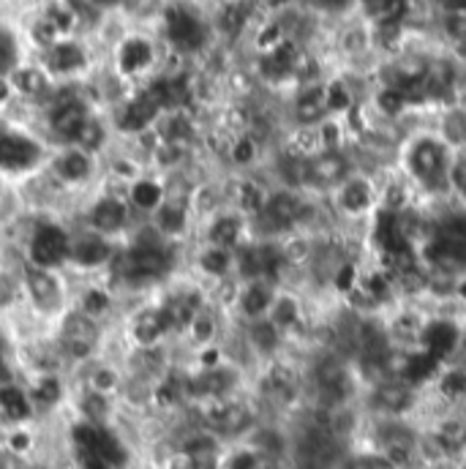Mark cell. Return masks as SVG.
I'll return each mask as SVG.
<instances>
[{"mask_svg": "<svg viewBox=\"0 0 466 469\" xmlns=\"http://www.w3.org/2000/svg\"><path fill=\"white\" fill-rule=\"evenodd\" d=\"M164 330H166V327H164L158 311H145V314H140L137 322H134V338L140 341V344H153V341H156Z\"/></svg>", "mask_w": 466, "mask_h": 469, "instance_id": "obj_19", "label": "cell"}, {"mask_svg": "<svg viewBox=\"0 0 466 469\" xmlns=\"http://www.w3.org/2000/svg\"><path fill=\"white\" fill-rule=\"evenodd\" d=\"M273 301H276V284L273 281H265V279L248 281L243 295H240V311L248 319H262V317H268Z\"/></svg>", "mask_w": 466, "mask_h": 469, "instance_id": "obj_7", "label": "cell"}, {"mask_svg": "<svg viewBox=\"0 0 466 469\" xmlns=\"http://www.w3.org/2000/svg\"><path fill=\"white\" fill-rule=\"evenodd\" d=\"M0 99H6V85H0Z\"/></svg>", "mask_w": 466, "mask_h": 469, "instance_id": "obj_39", "label": "cell"}, {"mask_svg": "<svg viewBox=\"0 0 466 469\" xmlns=\"http://www.w3.org/2000/svg\"><path fill=\"white\" fill-rule=\"evenodd\" d=\"M93 224L101 232H117L125 224V205L117 199H104L93 207Z\"/></svg>", "mask_w": 466, "mask_h": 469, "instance_id": "obj_13", "label": "cell"}, {"mask_svg": "<svg viewBox=\"0 0 466 469\" xmlns=\"http://www.w3.org/2000/svg\"><path fill=\"white\" fill-rule=\"evenodd\" d=\"M14 85H17V91H22L25 96H38V93L47 91V77H44V71H38V69H20L14 74Z\"/></svg>", "mask_w": 466, "mask_h": 469, "instance_id": "obj_21", "label": "cell"}, {"mask_svg": "<svg viewBox=\"0 0 466 469\" xmlns=\"http://www.w3.org/2000/svg\"><path fill=\"white\" fill-rule=\"evenodd\" d=\"M107 309V295L104 292H99V289H93V292H88L84 295V314H101Z\"/></svg>", "mask_w": 466, "mask_h": 469, "instance_id": "obj_30", "label": "cell"}, {"mask_svg": "<svg viewBox=\"0 0 466 469\" xmlns=\"http://www.w3.org/2000/svg\"><path fill=\"white\" fill-rule=\"evenodd\" d=\"M245 20H248V6L245 4H229V6H224V12L219 17L224 33H229V36L240 33L243 25H245Z\"/></svg>", "mask_w": 466, "mask_h": 469, "instance_id": "obj_23", "label": "cell"}, {"mask_svg": "<svg viewBox=\"0 0 466 469\" xmlns=\"http://www.w3.org/2000/svg\"><path fill=\"white\" fill-rule=\"evenodd\" d=\"M240 235H243V219L240 216H221V219L213 222V227H210V240H213V246H219V248L237 246Z\"/></svg>", "mask_w": 466, "mask_h": 469, "instance_id": "obj_14", "label": "cell"}, {"mask_svg": "<svg viewBox=\"0 0 466 469\" xmlns=\"http://www.w3.org/2000/svg\"><path fill=\"white\" fill-rule=\"evenodd\" d=\"M311 6L327 17H347V14L352 17L358 0H311Z\"/></svg>", "mask_w": 466, "mask_h": 469, "instance_id": "obj_27", "label": "cell"}, {"mask_svg": "<svg viewBox=\"0 0 466 469\" xmlns=\"http://www.w3.org/2000/svg\"><path fill=\"white\" fill-rule=\"evenodd\" d=\"M99 338V327L88 314H71L63 325V347L74 358H84Z\"/></svg>", "mask_w": 466, "mask_h": 469, "instance_id": "obj_5", "label": "cell"}, {"mask_svg": "<svg viewBox=\"0 0 466 469\" xmlns=\"http://www.w3.org/2000/svg\"><path fill=\"white\" fill-rule=\"evenodd\" d=\"M58 175L66 178V181H82L84 175L91 173V158L79 153V150H71V153H63L55 164Z\"/></svg>", "mask_w": 466, "mask_h": 469, "instance_id": "obj_16", "label": "cell"}, {"mask_svg": "<svg viewBox=\"0 0 466 469\" xmlns=\"http://www.w3.org/2000/svg\"><path fill=\"white\" fill-rule=\"evenodd\" d=\"M71 257L79 263V265H101L107 257H109V246L101 240V238H84L74 246Z\"/></svg>", "mask_w": 466, "mask_h": 469, "instance_id": "obj_15", "label": "cell"}, {"mask_svg": "<svg viewBox=\"0 0 466 469\" xmlns=\"http://www.w3.org/2000/svg\"><path fill=\"white\" fill-rule=\"evenodd\" d=\"M58 399H60V385L55 379H41L38 385H36V391H33V401L38 404V407H55L58 404Z\"/></svg>", "mask_w": 466, "mask_h": 469, "instance_id": "obj_28", "label": "cell"}, {"mask_svg": "<svg viewBox=\"0 0 466 469\" xmlns=\"http://www.w3.org/2000/svg\"><path fill=\"white\" fill-rule=\"evenodd\" d=\"M202 268L210 273V276H224L229 268H232V254L227 251V248H219V246H213L210 251H205L202 254Z\"/></svg>", "mask_w": 466, "mask_h": 469, "instance_id": "obj_22", "label": "cell"}, {"mask_svg": "<svg viewBox=\"0 0 466 469\" xmlns=\"http://www.w3.org/2000/svg\"><path fill=\"white\" fill-rule=\"evenodd\" d=\"M30 292H33V297H36L38 303H47L50 306V303L58 301V284L44 271H33L30 273Z\"/></svg>", "mask_w": 466, "mask_h": 469, "instance_id": "obj_20", "label": "cell"}, {"mask_svg": "<svg viewBox=\"0 0 466 469\" xmlns=\"http://www.w3.org/2000/svg\"><path fill=\"white\" fill-rule=\"evenodd\" d=\"M55 33H58V30H55V28H52L47 20L36 25V38L41 41V44H50V41H52V36H55Z\"/></svg>", "mask_w": 466, "mask_h": 469, "instance_id": "obj_35", "label": "cell"}, {"mask_svg": "<svg viewBox=\"0 0 466 469\" xmlns=\"http://www.w3.org/2000/svg\"><path fill=\"white\" fill-rule=\"evenodd\" d=\"M84 123H88V112H84V107L79 101H63L52 112V129L66 140H74Z\"/></svg>", "mask_w": 466, "mask_h": 469, "instance_id": "obj_9", "label": "cell"}, {"mask_svg": "<svg viewBox=\"0 0 466 469\" xmlns=\"http://www.w3.org/2000/svg\"><path fill=\"white\" fill-rule=\"evenodd\" d=\"M30 254H33L36 265H41V268H52V265L63 263L66 254H68L66 232L55 224L38 227L36 235H33V243H30Z\"/></svg>", "mask_w": 466, "mask_h": 469, "instance_id": "obj_4", "label": "cell"}, {"mask_svg": "<svg viewBox=\"0 0 466 469\" xmlns=\"http://www.w3.org/2000/svg\"><path fill=\"white\" fill-rule=\"evenodd\" d=\"M197 311H199V295L186 292V295L169 297V301L158 309V317L166 330H173V327H186L197 317Z\"/></svg>", "mask_w": 466, "mask_h": 469, "instance_id": "obj_8", "label": "cell"}, {"mask_svg": "<svg viewBox=\"0 0 466 469\" xmlns=\"http://www.w3.org/2000/svg\"><path fill=\"white\" fill-rule=\"evenodd\" d=\"M158 227L166 232V235H178L183 227H186V213L183 207H175V205H166L158 210Z\"/></svg>", "mask_w": 466, "mask_h": 469, "instance_id": "obj_24", "label": "cell"}, {"mask_svg": "<svg viewBox=\"0 0 466 469\" xmlns=\"http://www.w3.org/2000/svg\"><path fill=\"white\" fill-rule=\"evenodd\" d=\"M6 388H12V371L4 366V360H0V393H4Z\"/></svg>", "mask_w": 466, "mask_h": 469, "instance_id": "obj_36", "label": "cell"}, {"mask_svg": "<svg viewBox=\"0 0 466 469\" xmlns=\"http://www.w3.org/2000/svg\"><path fill=\"white\" fill-rule=\"evenodd\" d=\"M253 153H257V148H253L251 140H240L235 145V161H240V164H248L253 158Z\"/></svg>", "mask_w": 466, "mask_h": 469, "instance_id": "obj_34", "label": "cell"}, {"mask_svg": "<svg viewBox=\"0 0 466 469\" xmlns=\"http://www.w3.org/2000/svg\"><path fill=\"white\" fill-rule=\"evenodd\" d=\"M166 137H169V140H183V137H189V123H186L183 117H173V120H169V125H166Z\"/></svg>", "mask_w": 466, "mask_h": 469, "instance_id": "obj_32", "label": "cell"}, {"mask_svg": "<svg viewBox=\"0 0 466 469\" xmlns=\"http://www.w3.org/2000/svg\"><path fill=\"white\" fill-rule=\"evenodd\" d=\"M169 265H173V257L158 240H142L125 257V276L134 281H150L164 276Z\"/></svg>", "mask_w": 466, "mask_h": 469, "instance_id": "obj_1", "label": "cell"}, {"mask_svg": "<svg viewBox=\"0 0 466 469\" xmlns=\"http://www.w3.org/2000/svg\"><path fill=\"white\" fill-rule=\"evenodd\" d=\"M166 33H169V41L186 53L199 50L205 44V25L186 6H173L166 12Z\"/></svg>", "mask_w": 466, "mask_h": 469, "instance_id": "obj_2", "label": "cell"}, {"mask_svg": "<svg viewBox=\"0 0 466 469\" xmlns=\"http://www.w3.org/2000/svg\"><path fill=\"white\" fill-rule=\"evenodd\" d=\"M17 66V41L14 36L0 28V74H6Z\"/></svg>", "mask_w": 466, "mask_h": 469, "instance_id": "obj_26", "label": "cell"}, {"mask_svg": "<svg viewBox=\"0 0 466 469\" xmlns=\"http://www.w3.org/2000/svg\"><path fill=\"white\" fill-rule=\"evenodd\" d=\"M76 142H82L84 148H99L101 145V140H104V132H101V125L99 123H93V120H88L79 129V134L74 137Z\"/></svg>", "mask_w": 466, "mask_h": 469, "instance_id": "obj_29", "label": "cell"}, {"mask_svg": "<svg viewBox=\"0 0 466 469\" xmlns=\"http://www.w3.org/2000/svg\"><path fill=\"white\" fill-rule=\"evenodd\" d=\"M38 161V145L20 134L0 137V166L4 169H28Z\"/></svg>", "mask_w": 466, "mask_h": 469, "instance_id": "obj_6", "label": "cell"}, {"mask_svg": "<svg viewBox=\"0 0 466 469\" xmlns=\"http://www.w3.org/2000/svg\"><path fill=\"white\" fill-rule=\"evenodd\" d=\"M47 22H50L55 30H68V25H71V12L63 9V6H52L50 14H47Z\"/></svg>", "mask_w": 466, "mask_h": 469, "instance_id": "obj_31", "label": "cell"}, {"mask_svg": "<svg viewBox=\"0 0 466 469\" xmlns=\"http://www.w3.org/2000/svg\"><path fill=\"white\" fill-rule=\"evenodd\" d=\"M0 407H4V415L12 417V420H25V417H30V401H28V396H25L20 388H14V385L0 393Z\"/></svg>", "mask_w": 466, "mask_h": 469, "instance_id": "obj_18", "label": "cell"}, {"mask_svg": "<svg viewBox=\"0 0 466 469\" xmlns=\"http://www.w3.org/2000/svg\"><path fill=\"white\" fill-rule=\"evenodd\" d=\"M50 66L55 71H76L84 66V53L76 44H71V41H66V44H58L50 53Z\"/></svg>", "mask_w": 466, "mask_h": 469, "instance_id": "obj_17", "label": "cell"}, {"mask_svg": "<svg viewBox=\"0 0 466 469\" xmlns=\"http://www.w3.org/2000/svg\"><path fill=\"white\" fill-rule=\"evenodd\" d=\"M14 281L6 273H0V306H9L14 301Z\"/></svg>", "mask_w": 466, "mask_h": 469, "instance_id": "obj_33", "label": "cell"}, {"mask_svg": "<svg viewBox=\"0 0 466 469\" xmlns=\"http://www.w3.org/2000/svg\"><path fill=\"white\" fill-rule=\"evenodd\" d=\"M294 120H298L301 129H314V125H322L330 112H327V96H325V82H311L303 85L298 99H294Z\"/></svg>", "mask_w": 466, "mask_h": 469, "instance_id": "obj_3", "label": "cell"}, {"mask_svg": "<svg viewBox=\"0 0 466 469\" xmlns=\"http://www.w3.org/2000/svg\"><path fill=\"white\" fill-rule=\"evenodd\" d=\"M153 61V47L148 44L145 38H129L120 47V69L125 74H137L142 71L148 63Z\"/></svg>", "mask_w": 466, "mask_h": 469, "instance_id": "obj_12", "label": "cell"}, {"mask_svg": "<svg viewBox=\"0 0 466 469\" xmlns=\"http://www.w3.org/2000/svg\"><path fill=\"white\" fill-rule=\"evenodd\" d=\"M132 202L137 207H142V210H153L161 202V189L156 183H150V181H142V183H137L132 189Z\"/></svg>", "mask_w": 466, "mask_h": 469, "instance_id": "obj_25", "label": "cell"}, {"mask_svg": "<svg viewBox=\"0 0 466 469\" xmlns=\"http://www.w3.org/2000/svg\"><path fill=\"white\" fill-rule=\"evenodd\" d=\"M248 341H251L253 350H257V352H262V355H273V352L281 350L284 336H281V330H278L268 317H262V319H251Z\"/></svg>", "mask_w": 466, "mask_h": 469, "instance_id": "obj_10", "label": "cell"}, {"mask_svg": "<svg viewBox=\"0 0 466 469\" xmlns=\"http://www.w3.org/2000/svg\"><path fill=\"white\" fill-rule=\"evenodd\" d=\"M93 4H99V6H115L117 0H93Z\"/></svg>", "mask_w": 466, "mask_h": 469, "instance_id": "obj_37", "label": "cell"}, {"mask_svg": "<svg viewBox=\"0 0 466 469\" xmlns=\"http://www.w3.org/2000/svg\"><path fill=\"white\" fill-rule=\"evenodd\" d=\"M273 6H286V4H292V0H270Z\"/></svg>", "mask_w": 466, "mask_h": 469, "instance_id": "obj_38", "label": "cell"}, {"mask_svg": "<svg viewBox=\"0 0 466 469\" xmlns=\"http://www.w3.org/2000/svg\"><path fill=\"white\" fill-rule=\"evenodd\" d=\"M156 112H158V107H156V104L148 99V93H145V96L134 99L129 107L123 109V115H120V129H125V132H142L145 125L153 123Z\"/></svg>", "mask_w": 466, "mask_h": 469, "instance_id": "obj_11", "label": "cell"}]
</instances>
